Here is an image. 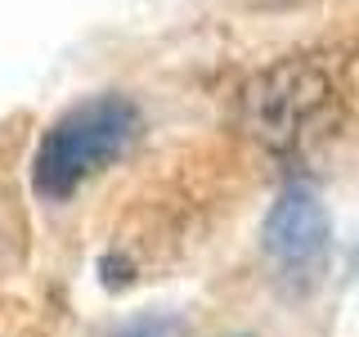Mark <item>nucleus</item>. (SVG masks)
<instances>
[{"mask_svg":"<svg viewBox=\"0 0 359 337\" xmlns=\"http://www.w3.org/2000/svg\"><path fill=\"white\" fill-rule=\"evenodd\" d=\"M355 265H359V252H355Z\"/></svg>","mask_w":359,"mask_h":337,"instance_id":"6","label":"nucleus"},{"mask_svg":"<svg viewBox=\"0 0 359 337\" xmlns=\"http://www.w3.org/2000/svg\"><path fill=\"white\" fill-rule=\"evenodd\" d=\"M238 5L256 9V14H283V9H301V5H310V0H238Z\"/></svg>","mask_w":359,"mask_h":337,"instance_id":"5","label":"nucleus"},{"mask_svg":"<svg viewBox=\"0 0 359 337\" xmlns=\"http://www.w3.org/2000/svg\"><path fill=\"white\" fill-rule=\"evenodd\" d=\"M140 135V108L126 95H95L81 99L41 135L32 189L50 202L72 198L90 176L112 166Z\"/></svg>","mask_w":359,"mask_h":337,"instance_id":"2","label":"nucleus"},{"mask_svg":"<svg viewBox=\"0 0 359 337\" xmlns=\"http://www.w3.org/2000/svg\"><path fill=\"white\" fill-rule=\"evenodd\" d=\"M328 243H332V220L323 198L310 185H287L261 225L265 256L278 265L283 279L314 284V275L323 270V256H328Z\"/></svg>","mask_w":359,"mask_h":337,"instance_id":"3","label":"nucleus"},{"mask_svg":"<svg viewBox=\"0 0 359 337\" xmlns=\"http://www.w3.org/2000/svg\"><path fill=\"white\" fill-rule=\"evenodd\" d=\"M341 90L337 72L323 54H287L247 77L238 95V121L247 140H256L265 153L292 157L310 149L319 135L332 131Z\"/></svg>","mask_w":359,"mask_h":337,"instance_id":"1","label":"nucleus"},{"mask_svg":"<svg viewBox=\"0 0 359 337\" xmlns=\"http://www.w3.org/2000/svg\"><path fill=\"white\" fill-rule=\"evenodd\" d=\"M108 337H189V329L171 310H144V315H135V319L117 324Z\"/></svg>","mask_w":359,"mask_h":337,"instance_id":"4","label":"nucleus"}]
</instances>
